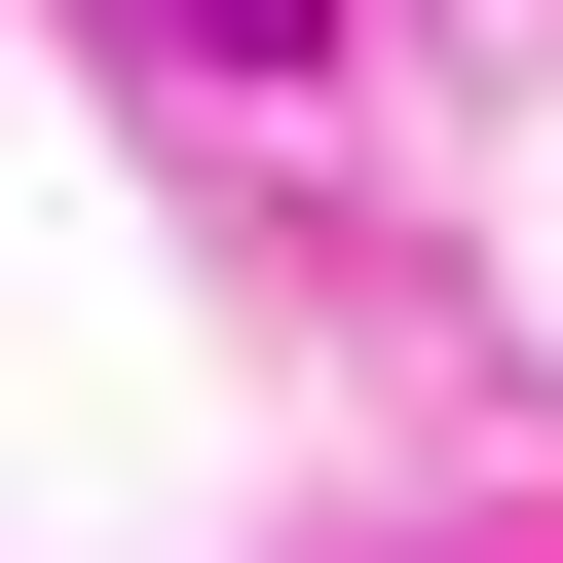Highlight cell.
<instances>
[{
	"label": "cell",
	"instance_id": "6da1fadb",
	"mask_svg": "<svg viewBox=\"0 0 563 563\" xmlns=\"http://www.w3.org/2000/svg\"><path fill=\"white\" fill-rule=\"evenodd\" d=\"M151 38H188V76H301V38H339V0H151Z\"/></svg>",
	"mask_w": 563,
	"mask_h": 563
}]
</instances>
